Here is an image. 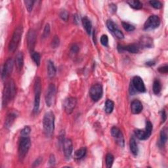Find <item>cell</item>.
I'll return each mask as SVG.
<instances>
[{"mask_svg": "<svg viewBox=\"0 0 168 168\" xmlns=\"http://www.w3.org/2000/svg\"><path fill=\"white\" fill-rule=\"evenodd\" d=\"M149 3L152 5V7L156 9H161V7H162V4L159 1H150Z\"/></svg>", "mask_w": 168, "mask_h": 168, "instance_id": "cell-36", "label": "cell"}, {"mask_svg": "<svg viewBox=\"0 0 168 168\" xmlns=\"http://www.w3.org/2000/svg\"><path fill=\"white\" fill-rule=\"evenodd\" d=\"M31 131V129L28 126H26L25 128H23L22 131H21L20 133L22 137H28Z\"/></svg>", "mask_w": 168, "mask_h": 168, "instance_id": "cell-35", "label": "cell"}, {"mask_svg": "<svg viewBox=\"0 0 168 168\" xmlns=\"http://www.w3.org/2000/svg\"><path fill=\"white\" fill-rule=\"evenodd\" d=\"M114 160V156L110 154V153H109L107 154L106 156V167L108 168H110L112 167Z\"/></svg>", "mask_w": 168, "mask_h": 168, "instance_id": "cell-29", "label": "cell"}, {"mask_svg": "<svg viewBox=\"0 0 168 168\" xmlns=\"http://www.w3.org/2000/svg\"><path fill=\"white\" fill-rule=\"evenodd\" d=\"M111 135L114 138L116 143L121 146L124 147L125 145V140L122 131L117 127H113L111 129Z\"/></svg>", "mask_w": 168, "mask_h": 168, "instance_id": "cell-11", "label": "cell"}, {"mask_svg": "<svg viewBox=\"0 0 168 168\" xmlns=\"http://www.w3.org/2000/svg\"><path fill=\"white\" fill-rule=\"evenodd\" d=\"M143 109L142 103L139 100H134L131 103V110L134 114H137L142 112Z\"/></svg>", "mask_w": 168, "mask_h": 168, "instance_id": "cell-16", "label": "cell"}, {"mask_svg": "<svg viewBox=\"0 0 168 168\" xmlns=\"http://www.w3.org/2000/svg\"><path fill=\"white\" fill-rule=\"evenodd\" d=\"M41 158H38V160L34 162V164H35V166H38V165L41 163Z\"/></svg>", "mask_w": 168, "mask_h": 168, "instance_id": "cell-48", "label": "cell"}, {"mask_svg": "<svg viewBox=\"0 0 168 168\" xmlns=\"http://www.w3.org/2000/svg\"><path fill=\"white\" fill-rule=\"evenodd\" d=\"M106 26H107V28H109V30L110 32H112L114 31L116 28H118V27H117L116 24L111 20H107Z\"/></svg>", "mask_w": 168, "mask_h": 168, "instance_id": "cell-32", "label": "cell"}, {"mask_svg": "<svg viewBox=\"0 0 168 168\" xmlns=\"http://www.w3.org/2000/svg\"><path fill=\"white\" fill-rule=\"evenodd\" d=\"M161 90V82L158 80H156L153 84V91L154 94L158 95L160 93Z\"/></svg>", "mask_w": 168, "mask_h": 168, "instance_id": "cell-28", "label": "cell"}, {"mask_svg": "<svg viewBox=\"0 0 168 168\" xmlns=\"http://www.w3.org/2000/svg\"><path fill=\"white\" fill-rule=\"evenodd\" d=\"M31 146V140L28 137H22L19 146V157L22 161L28 154Z\"/></svg>", "mask_w": 168, "mask_h": 168, "instance_id": "cell-4", "label": "cell"}, {"mask_svg": "<svg viewBox=\"0 0 168 168\" xmlns=\"http://www.w3.org/2000/svg\"><path fill=\"white\" fill-rule=\"evenodd\" d=\"M32 59L34 60V61L35 62V64H36V65L40 66L41 61V56L40 55V53L38 52H33L32 53Z\"/></svg>", "mask_w": 168, "mask_h": 168, "instance_id": "cell-31", "label": "cell"}, {"mask_svg": "<svg viewBox=\"0 0 168 168\" xmlns=\"http://www.w3.org/2000/svg\"><path fill=\"white\" fill-rule=\"evenodd\" d=\"M167 140V128L164 127L160 133V143L162 145H164Z\"/></svg>", "mask_w": 168, "mask_h": 168, "instance_id": "cell-27", "label": "cell"}, {"mask_svg": "<svg viewBox=\"0 0 168 168\" xmlns=\"http://www.w3.org/2000/svg\"><path fill=\"white\" fill-rule=\"evenodd\" d=\"M24 2H25L26 7L28 11L31 12L33 9V7H34V4L35 1H32V0H26V1H25Z\"/></svg>", "mask_w": 168, "mask_h": 168, "instance_id": "cell-33", "label": "cell"}, {"mask_svg": "<svg viewBox=\"0 0 168 168\" xmlns=\"http://www.w3.org/2000/svg\"><path fill=\"white\" fill-rule=\"evenodd\" d=\"M135 135L137 139H139V140H146L148 139L145 130H136L135 131Z\"/></svg>", "mask_w": 168, "mask_h": 168, "instance_id": "cell-25", "label": "cell"}, {"mask_svg": "<svg viewBox=\"0 0 168 168\" xmlns=\"http://www.w3.org/2000/svg\"><path fill=\"white\" fill-rule=\"evenodd\" d=\"M112 33L116 35L117 38H118V39H120V40H122V39H124V34H123L122 32L119 30L118 28H116Z\"/></svg>", "mask_w": 168, "mask_h": 168, "instance_id": "cell-40", "label": "cell"}, {"mask_svg": "<svg viewBox=\"0 0 168 168\" xmlns=\"http://www.w3.org/2000/svg\"><path fill=\"white\" fill-rule=\"evenodd\" d=\"M158 71L160 72V73L163 74H167L168 72V66L165 65L163 67H161L158 68Z\"/></svg>", "mask_w": 168, "mask_h": 168, "instance_id": "cell-42", "label": "cell"}, {"mask_svg": "<svg viewBox=\"0 0 168 168\" xmlns=\"http://www.w3.org/2000/svg\"><path fill=\"white\" fill-rule=\"evenodd\" d=\"M161 120H162V122H165V121L167 119V116H166V111L164 110H162L161 112Z\"/></svg>", "mask_w": 168, "mask_h": 168, "instance_id": "cell-45", "label": "cell"}, {"mask_svg": "<svg viewBox=\"0 0 168 168\" xmlns=\"http://www.w3.org/2000/svg\"><path fill=\"white\" fill-rule=\"evenodd\" d=\"M15 64L18 70L20 71L22 70L24 64V55L22 52H19L17 55L15 59Z\"/></svg>", "mask_w": 168, "mask_h": 168, "instance_id": "cell-19", "label": "cell"}, {"mask_svg": "<svg viewBox=\"0 0 168 168\" xmlns=\"http://www.w3.org/2000/svg\"><path fill=\"white\" fill-rule=\"evenodd\" d=\"M17 117V115L16 112H13L9 114L5 119V127L7 129L10 128L11 127V125H13L14 120H15Z\"/></svg>", "mask_w": 168, "mask_h": 168, "instance_id": "cell-18", "label": "cell"}, {"mask_svg": "<svg viewBox=\"0 0 168 168\" xmlns=\"http://www.w3.org/2000/svg\"><path fill=\"white\" fill-rule=\"evenodd\" d=\"M49 164L50 166H54L55 164V157L54 154H51L50 157H49Z\"/></svg>", "mask_w": 168, "mask_h": 168, "instance_id": "cell-43", "label": "cell"}, {"mask_svg": "<svg viewBox=\"0 0 168 168\" xmlns=\"http://www.w3.org/2000/svg\"><path fill=\"white\" fill-rule=\"evenodd\" d=\"M78 51H79V47L76 44H74L71 48V51L73 53H77V52H78Z\"/></svg>", "mask_w": 168, "mask_h": 168, "instance_id": "cell-44", "label": "cell"}, {"mask_svg": "<svg viewBox=\"0 0 168 168\" xmlns=\"http://www.w3.org/2000/svg\"><path fill=\"white\" fill-rule=\"evenodd\" d=\"M35 42H36V33L33 29H30L27 35V43H28V49L30 53L34 52Z\"/></svg>", "mask_w": 168, "mask_h": 168, "instance_id": "cell-12", "label": "cell"}, {"mask_svg": "<svg viewBox=\"0 0 168 168\" xmlns=\"http://www.w3.org/2000/svg\"><path fill=\"white\" fill-rule=\"evenodd\" d=\"M110 8L111 11H112V13H116V10H117V7L115 4H110Z\"/></svg>", "mask_w": 168, "mask_h": 168, "instance_id": "cell-46", "label": "cell"}, {"mask_svg": "<svg viewBox=\"0 0 168 168\" xmlns=\"http://www.w3.org/2000/svg\"><path fill=\"white\" fill-rule=\"evenodd\" d=\"M41 91V82L40 77L35 79L34 83V113L36 114L40 109V97Z\"/></svg>", "mask_w": 168, "mask_h": 168, "instance_id": "cell-5", "label": "cell"}, {"mask_svg": "<svg viewBox=\"0 0 168 168\" xmlns=\"http://www.w3.org/2000/svg\"><path fill=\"white\" fill-rule=\"evenodd\" d=\"M118 49L119 52L124 51H127L130 52L131 53H137L139 52L140 47L139 45L137 44H130L127 45V46H120L119 45L118 46Z\"/></svg>", "mask_w": 168, "mask_h": 168, "instance_id": "cell-15", "label": "cell"}, {"mask_svg": "<svg viewBox=\"0 0 168 168\" xmlns=\"http://www.w3.org/2000/svg\"><path fill=\"white\" fill-rule=\"evenodd\" d=\"M139 47L143 48H151L153 47V40L148 36H143L140 38Z\"/></svg>", "mask_w": 168, "mask_h": 168, "instance_id": "cell-17", "label": "cell"}, {"mask_svg": "<svg viewBox=\"0 0 168 168\" xmlns=\"http://www.w3.org/2000/svg\"><path fill=\"white\" fill-rule=\"evenodd\" d=\"M47 74L50 78H52L56 74V68L53 62L51 61H48L47 64Z\"/></svg>", "mask_w": 168, "mask_h": 168, "instance_id": "cell-21", "label": "cell"}, {"mask_svg": "<svg viewBox=\"0 0 168 168\" xmlns=\"http://www.w3.org/2000/svg\"><path fill=\"white\" fill-rule=\"evenodd\" d=\"M160 25V18L156 15H151L148 17V19L145 22V25H144V29L147 31L152 30L157 28Z\"/></svg>", "mask_w": 168, "mask_h": 168, "instance_id": "cell-6", "label": "cell"}, {"mask_svg": "<svg viewBox=\"0 0 168 168\" xmlns=\"http://www.w3.org/2000/svg\"><path fill=\"white\" fill-rule=\"evenodd\" d=\"M103 94V89L101 84H95L89 90V95L91 99L97 102L102 97Z\"/></svg>", "mask_w": 168, "mask_h": 168, "instance_id": "cell-7", "label": "cell"}, {"mask_svg": "<svg viewBox=\"0 0 168 168\" xmlns=\"http://www.w3.org/2000/svg\"><path fill=\"white\" fill-rule=\"evenodd\" d=\"M152 123L149 120H146V128H145V132L148 138L151 137L152 132Z\"/></svg>", "mask_w": 168, "mask_h": 168, "instance_id": "cell-30", "label": "cell"}, {"mask_svg": "<svg viewBox=\"0 0 168 168\" xmlns=\"http://www.w3.org/2000/svg\"><path fill=\"white\" fill-rule=\"evenodd\" d=\"M76 104L77 99L76 98L68 97L64 100V103H63V108H64L66 113L68 114H70L73 112Z\"/></svg>", "mask_w": 168, "mask_h": 168, "instance_id": "cell-9", "label": "cell"}, {"mask_svg": "<svg viewBox=\"0 0 168 168\" xmlns=\"http://www.w3.org/2000/svg\"><path fill=\"white\" fill-rule=\"evenodd\" d=\"M136 91L140 93H145L146 91V88L143 80L139 76H135L133 77L131 83Z\"/></svg>", "mask_w": 168, "mask_h": 168, "instance_id": "cell-13", "label": "cell"}, {"mask_svg": "<svg viewBox=\"0 0 168 168\" xmlns=\"http://www.w3.org/2000/svg\"><path fill=\"white\" fill-rule=\"evenodd\" d=\"M127 3L131 8L134 9L139 10L143 7L142 3L140 1H137V0H130V1H127Z\"/></svg>", "mask_w": 168, "mask_h": 168, "instance_id": "cell-23", "label": "cell"}, {"mask_svg": "<svg viewBox=\"0 0 168 168\" xmlns=\"http://www.w3.org/2000/svg\"><path fill=\"white\" fill-rule=\"evenodd\" d=\"M60 17L61 18V19L64 21H67L68 19V12L66 10H62L59 14Z\"/></svg>", "mask_w": 168, "mask_h": 168, "instance_id": "cell-41", "label": "cell"}, {"mask_svg": "<svg viewBox=\"0 0 168 168\" xmlns=\"http://www.w3.org/2000/svg\"><path fill=\"white\" fill-rule=\"evenodd\" d=\"M130 146V151L132 154H133L134 156H137L138 154V152H139V148H138V145L135 137H132L131 138Z\"/></svg>", "mask_w": 168, "mask_h": 168, "instance_id": "cell-20", "label": "cell"}, {"mask_svg": "<svg viewBox=\"0 0 168 168\" xmlns=\"http://www.w3.org/2000/svg\"><path fill=\"white\" fill-rule=\"evenodd\" d=\"M63 150L64 154L67 159H70L73 151V144L72 140L69 139H65L63 141Z\"/></svg>", "mask_w": 168, "mask_h": 168, "instance_id": "cell-14", "label": "cell"}, {"mask_svg": "<svg viewBox=\"0 0 168 168\" xmlns=\"http://www.w3.org/2000/svg\"><path fill=\"white\" fill-rule=\"evenodd\" d=\"M22 26H18L17 28L14 30L12 39L10 41L9 46V50L11 53H14L17 49L19 44L20 43V41L21 40L22 35Z\"/></svg>", "mask_w": 168, "mask_h": 168, "instance_id": "cell-3", "label": "cell"}, {"mask_svg": "<svg viewBox=\"0 0 168 168\" xmlns=\"http://www.w3.org/2000/svg\"><path fill=\"white\" fill-rule=\"evenodd\" d=\"M114 108V103L110 99H108L106 102H105L104 104V110L107 114H110L112 112Z\"/></svg>", "mask_w": 168, "mask_h": 168, "instance_id": "cell-24", "label": "cell"}, {"mask_svg": "<svg viewBox=\"0 0 168 168\" xmlns=\"http://www.w3.org/2000/svg\"><path fill=\"white\" fill-rule=\"evenodd\" d=\"M122 24L123 28H124L125 30L127 31V32H132V31H133L135 29L133 25H130V24H129L127 22H123Z\"/></svg>", "mask_w": 168, "mask_h": 168, "instance_id": "cell-34", "label": "cell"}, {"mask_svg": "<svg viewBox=\"0 0 168 168\" xmlns=\"http://www.w3.org/2000/svg\"><path fill=\"white\" fill-rule=\"evenodd\" d=\"M16 93L15 83L13 80H11L5 85L4 95H3V106H6L13 99Z\"/></svg>", "mask_w": 168, "mask_h": 168, "instance_id": "cell-1", "label": "cell"}, {"mask_svg": "<svg viewBox=\"0 0 168 168\" xmlns=\"http://www.w3.org/2000/svg\"><path fill=\"white\" fill-rule=\"evenodd\" d=\"M87 152V150L85 148H82L79 150H77L76 152H75L74 154V158L77 159V160H80L82 158L85 156Z\"/></svg>", "mask_w": 168, "mask_h": 168, "instance_id": "cell-26", "label": "cell"}, {"mask_svg": "<svg viewBox=\"0 0 168 168\" xmlns=\"http://www.w3.org/2000/svg\"><path fill=\"white\" fill-rule=\"evenodd\" d=\"M56 94V87L53 83H51L48 87L47 94L46 95V103L47 106H51L53 103Z\"/></svg>", "mask_w": 168, "mask_h": 168, "instance_id": "cell-10", "label": "cell"}, {"mask_svg": "<svg viewBox=\"0 0 168 168\" xmlns=\"http://www.w3.org/2000/svg\"><path fill=\"white\" fill-rule=\"evenodd\" d=\"M59 43H60V40L58 36L55 35V37L53 38V39L52 40V42H51V46L53 48H57L59 46Z\"/></svg>", "mask_w": 168, "mask_h": 168, "instance_id": "cell-37", "label": "cell"}, {"mask_svg": "<svg viewBox=\"0 0 168 168\" xmlns=\"http://www.w3.org/2000/svg\"><path fill=\"white\" fill-rule=\"evenodd\" d=\"M82 24L83 26V28L85 29L87 33L89 35L91 34V30H92V25L90 20L88 17H83L82 19Z\"/></svg>", "mask_w": 168, "mask_h": 168, "instance_id": "cell-22", "label": "cell"}, {"mask_svg": "<svg viewBox=\"0 0 168 168\" xmlns=\"http://www.w3.org/2000/svg\"><path fill=\"white\" fill-rule=\"evenodd\" d=\"M50 34V26L49 24H47L45 26L43 33V38H47V37H49V35Z\"/></svg>", "mask_w": 168, "mask_h": 168, "instance_id": "cell-38", "label": "cell"}, {"mask_svg": "<svg viewBox=\"0 0 168 168\" xmlns=\"http://www.w3.org/2000/svg\"><path fill=\"white\" fill-rule=\"evenodd\" d=\"M101 43L104 46H108L109 45V38L106 35H103L101 38Z\"/></svg>", "mask_w": 168, "mask_h": 168, "instance_id": "cell-39", "label": "cell"}, {"mask_svg": "<svg viewBox=\"0 0 168 168\" xmlns=\"http://www.w3.org/2000/svg\"><path fill=\"white\" fill-rule=\"evenodd\" d=\"M44 133L46 137H50L55 130V115L51 111L46 113L43 119Z\"/></svg>", "mask_w": 168, "mask_h": 168, "instance_id": "cell-2", "label": "cell"}, {"mask_svg": "<svg viewBox=\"0 0 168 168\" xmlns=\"http://www.w3.org/2000/svg\"><path fill=\"white\" fill-rule=\"evenodd\" d=\"M14 67V61L11 58H9L7 61H5L4 67H3L1 77L3 80L7 79V77L10 76L13 70Z\"/></svg>", "mask_w": 168, "mask_h": 168, "instance_id": "cell-8", "label": "cell"}, {"mask_svg": "<svg viewBox=\"0 0 168 168\" xmlns=\"http://www.w3.org/2000/svg\"><path fill=\"white\" fill-rule=\"evenodd\" d=\"M155 63H156V62L154 61H148V62H146V65L151 67V66L154 65Z\"/></svg>", "mask_w": 168, "mask_h": 168, "instance_id": "cell-47", "label": "cell"}]
</instances>
